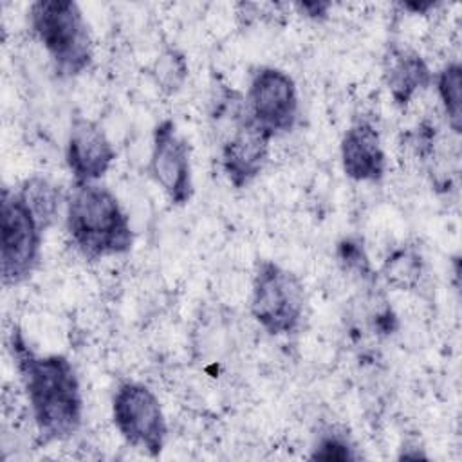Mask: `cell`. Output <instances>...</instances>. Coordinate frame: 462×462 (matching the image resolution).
Returning <instances> with one entry per match:
<instances>
[{
	"mask_svg": "<svg viewBox=\"0 0 462 462\" xmlns=\"http://www.w3.org/2000/svg\"><path fill=\"white\" fill-rule=\"evenodd\" d=\"M310 458L346 462V460H356L357 453L354 451V446L350 444L346 435L336 430H328L318 437V442L312 448Z\"/></svg>",
	"mask_w": 462,
	"mask_h": 462,
	"instance_id": "e0dca14e",
	"label": "cell"
},
{
	"mask_svg": "<svg viewBox=\"0 0 462 462\" xmlns=\"http://www.w3.org/2000/svg\"><path fill=\"white\" fill-rule=\"evenodd\" d=\"M65 229L88 262L125 254L134 245L128 213L116 193L99 182L72 184L65 195Z\"/></svg>",
	"mask_w": 462,
	"mask_h": 462,
	"instance_id": "7a4b0ae2",
	"label": "cell"
},
{
	"mask_svg": "<svg viewBox=\"0 0 462 462\" xmlns=\"http://www.w3.org/2000/svg\"><path fill=\"white\" fill-rule=\"evenodd\" d=\"M114 161L116 148L103 126L81 114H74L65 141V162L74 182H99Z\"/></svg>",
	"mask_w": 462,
	"mask_h": 462,
	"instance_id": "30bf717a",
	"label": "cell"
},
{
	"mask_svg": "<svg viewBox=\"0 0 462 462\" xmlns=\"http://www.w3.org/2000/svg\"><path fill=\"white\" fill-rule=\"evenodd\" d=\"M27 20L58 78H76L90 67L94 58L92 36L76 2L36 0L29 5Z\"/></svg>",
	"mask_w": 462,
	"mask_h": 462,
	"instance_id": "277c9868",
	"label": "cell"
},
{
	"mask_svg": "<svg viewBox=\"0 0 462 462\" xmlns=\"http://www.w3.org/2000/svg\"><path fill=\"white\" fill-rule=\"evenodd\" d=\"M211 119L220 135V168L227 182L236 189L247 188L263 171L273 137L251 119L245 97L227 87L213 96Z\"/></svg>",
	"mask_w": 462,
	"mask_h": 462,
	"instance_id": "3957f363",
	"label": "cell"
},
{
	"mask_svg": "<svg viewBox=\"0 0 462 462\" xmlns=\"http://www.w3.org/2000/svg\"><path fill=\"white\" fill-rule=\"evenodd\" d=\"M337 262L339 265L346 271V273H352L356 276H359L361 280H366V282H372L375 278L374 271H372V265H370V260H368V254L363 247V242L356 236H346L343 238L339 244H337Z\"/></svg>",
	"mask_w": 462,
	"mask_h": 462,
	"instance_id": "2e32d148",
	"label": "cell"
},
{
	"mask_svg": "<svg viewBox=\"0 0 462 462\" xmlns=\"http://www.w3.org/2000/svg\"><path fill=\"white\" fill-rule=\"evenodd\" d=\"M433 83L446 116L448 126L455 135L462 132V67L458 61L446 63L435 76Z\"/></svg>",
	"mask_w": 462,
	"mask_h": 462,
	"instance_id": "9a60e30c",
	"label": "cell"
},
{
	"mask_svg": "<svg viewBox=\"0 0 462 462\" xmlns=\"http://www.w3.org/2000/svg\"><path fill=\"white\" fill-rule=\"evenodd\" d=\"M330 5H332L330 2H300V4H296L298 11L312 20L327 18Z\"/></svg>",
	"mask_w": 462,
	"mask_h": 462,
	"instance_id": "d6986e66",
	"label": "cell"
},
{
	"mask_svg": "<svg viewBox=\"0 0 462 462\" xmlns=\"http://www.w3.org/2000/svg\"><path fill=\"white\" fill-rule=\"evenodd\" d=\"M45 227L18 188L2 189L0 208V278L5 289L27 282L42 258Z\"/></svg>",
	"mask_w": 462,
	"mask_h": 462,
	"instance_id": "5b68a950",
	"label": "cell"
},
{
	"mask_svg": "<svg viewBox=\"0 0 462 462\" xmlns=\"http://www.w3.org/2000/svg\"><path fill=\"white\" fill-rule=\"evenodd\" d=\"M245 106L251 119L271 137L285 135L300 117L298 87L285 70L260 65L251 72Z\"/></svg>",
	"mask_w": 462,
	"mask_h": 462,
	"instance_id": "ba28073f",
	"label": "cell"
},
{
	"mask_svg": "<svg viewBox=\"0 0 462 462\" xmlns=\"http://www.w3.org/2000/svg\"><path fill=\"white\" fill-rule=\"evenodd\" d=\"M18 191L31 206L34 215L40 218L45 229H49L56 222L61 206H65V197L60 186L52 184L43 177H31L23 180L18 186Z\"/></svg>",
	"mask_w": 462,
	"mask_h": 462,
	"instance_id": "5bb4252c",
	"label": "cell"
},
{
	"mask_svg": "<svg viewBox=\"0 0 462 462\" xmlns=\"http://www.w3.org/2000/svg\"><path fill=\"white\" fill-rule=\"evenodd\" d=\"M148 171L173 206H186L191 200V150L173 119H162L153 128Z\"/></svg>",
	"mask_w": 462,
	"mask_h": 462,
	"instance_id": "9c48e42d",
	"label": "cell"
},
{
	"mask_svg": "<svg viewBox=\"0 0 462 462\" xmlns=\"http://www.w3.org/2000/svg\"><path fill=\"white\" fill-rule=\"evenodd\" d=\"M383 78L397 106H406L433 83L426 60L413 49L392 43L383 58Z\"/></svg>",
	"mask_w": 462,
	"mask_h": 462,
	"instance_id": "7c38bea8",
	"label": "cell"
},
{
	"mask_svg": "<svg viewBox=\"0 0 462 462\" xmlns=\"http://www.w3.org/2000/svg\"><path fill=\"white\" fill-rule=\"evenodd\" d=\"M112 420L119 435L148 457H159L166 444L168 424L161 401L146 384L121 383L112 395Z\"/></svg>",
	"mask_w": 462,
	"mask_h": 462,
	"instance_id": "52a82bcc",
	"label": "cell"
},
{
	"mask_svg": "<svg viewBox=\"0 0 462 462\" xmlns=\"http://www.w3.org/2000/svg\"><path fill=\"white\" fill-rule=\"evenodd\" d=\"M384 282L397 291H413L424 274V260L413 245L393 249L381 269Z\"/></svg>",
	"mask_w": 462,
	"mask_h": 462,
	"instance_id": "4fadbf2b",
	"label": "cell"
},
{
	"mask_svg": "<svg viewBox=\"0 0 462 462\" xmlns=\"http://www.w3.org/2000/svg\"><path fill=\"white\" fill-rule=\"evenodd\" d=\"M9 352L40 440L47 444L76 435L83 422V395L69 357L34 352L18 327L9 332Z\"/></svg>",
	"mask_w": 462,
	"mask_h": 462,
	"instance_id": "6da1fadb",
	"label": "cell"
},
{
	"mask_svg": "<svg viewBox=\"0 0 462 462\" xmlns=\"http://www.w3.org/2000/svg\"><path fill=\"white\" fill-rule=\"evenodd\" d=\"M343 173L356 182H381L386 173V153L377 126L368 119H356L339 143Z\"/></svg>",
	"mask_w": 462,
	"mask_h": 462,
	"instance_id": "8fae6325",
	"label": "cell"
},
{
	"mask_svg": "<svg viewBox=\"0 0 462 462\" xmlns=\"http://www.w3.org/2000/svg\"><path fill=\"white\" fill-rule=\"evenodd\" d=\"M305 301V285L294 271L273 260L256 263L249 310L269 336L294 334L303 321Z\"/></svg>",
	"mask_w": 462,
	"mask_h": 462,
	"instance_id": "8992f818",
	"label": "cell"
},
{
	"mask_svg": "<svg viewBox=\"0 0 462 462\" xmlns=\"http://www.w3.org/2000/svg\"><path fill=\"white\" fill-rule=\"evenodd\" d=\"M186 76H188V65L180 52L168 51L157 60L155 78L161 88L166 90L168 94L180 90Z\"/></svg>",
	"mask_w": 462,
	"mask_h": 462,
	"instance_id": "ac0fdd59",
	"label": "cell"
}]
</instances>
